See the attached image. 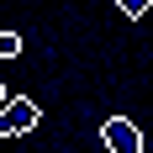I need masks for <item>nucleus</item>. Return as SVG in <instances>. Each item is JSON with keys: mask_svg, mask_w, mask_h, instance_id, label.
<instances>
[{"mask_svg": "<svg viewBox=\"0 0 153 153\" xmlns=\"http://www.w3.org/2000/svg\"><path fill=\"white\" fill-rule=\"evenodd\" d=\"M148 5H153V0H116L122 16H148Z\"/></svg>", "mask_w": 153, "mask_h": 153, "instance_id": "20e7f679", "label": "nucleus"}, {"mask_svg": "<svg viewBox=\"0 0 153 153\" xmlns=\"http://www.w3.org/2000/svg\"><path fill=\"white\" fill-rule=\"evenodd\" d=\"M21 53V32H0V58H16Z\"/></svg>", "mask_w": 153, "mask_h": 153, "instance_id": "7ed1b4c3", "label": "nucleus"}, {"mask_svg": "<svg viewBox=\"0 0 153 153\" xmlns=\"http://www.w3.org/2000/svg\"><path fill=\"white\" fill-rule=\"evenodd\" d=\"M42 122V111H37V100H11V106H5V132H11V137H21V132H32V127Z\"/></svg>", "mask_w": 153, "mask_h": 153, "instance_id": "f03ea898", "label": "nucleus"}, {"mask_svg": "<svg viewBox=\"0 0 153 153\" xmlns=\"http://www.w3.org/2000/svg\"><path fill=\"white\" fill-rule=\"evenodd\" d=\"M100 137H106V148H111V153H143V132L127 122V116H106Z\"/></svg>", "mask_w": 153, "mask_h": 153, "instance_id": "f257e3e1", "label": "nucleus"}]
</instances>
